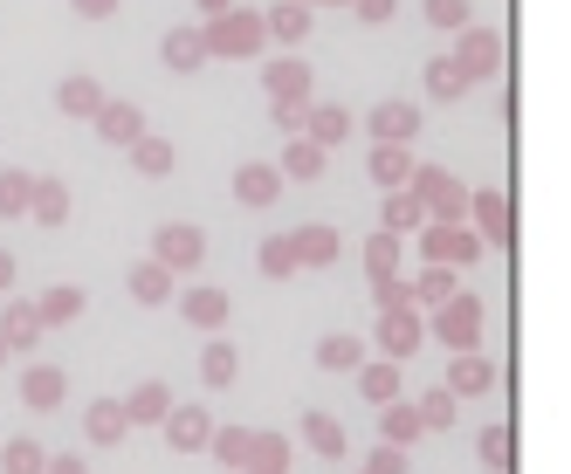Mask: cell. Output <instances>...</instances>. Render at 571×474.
I'll list each match as a JSON object with an SVG mask.
<instances>
[{"label":"cell","mask_w":571,"mask_h":474,"mask_svg":"<svg viewBox=\"0 0 571 474\" xmlns=\"http://www.w3.org/2000/svg\"><path fill=\"white\" fill-rule=\"evenodd\" d=\"M475 324H482V303L475 296H455L448 309L434 316V330H440V345H448V351H469L475 345Z\"/></svg>","instance_id":"6da1fadb"},{"label":"cell","mask_w":571,"mask_h":474,"mask_svg":"<svg viewBox=\"0 0 571 474\" xmlns=\"http://www.w3.org/2000/svg\"><path fill=\"white\" fill-rule=\"evenodd\" d=\"M97 131H103L111 145H138V138H145V117H138V103H103V111H97Z\"/></svg>","instance_id":"7a4b0ae2"},{"label":"cell","mask_w":571,"mask_h":474,"mask_svg":"<svg viewBox=\"0 0 571 474\" xmlns=\"http://www.w3.org/2000/svg\"><path fill=\"white\" fill-rule=\"evenodd\" d=\"M372 131H379V145H406L413 131H421V111H413V103H379Z\"/></svg>","instance_id":"3957f363"},{"label":"cell","mask_w":571,"mask_h":474,"mask_svg":"<svg viewBox=\"0 0 571 474\" xmlns=\"http://www.w3.org/2000/svg\"><path fill=\"white\" fill-rule=\"evenodd\" d=\"M166 440L179 447V454L206 447V413H200V406H179V413H166Z\"/></svg>","instance_id":"277c9868"},{"label":"cell","mask_w":571,"mask_h":474,"mask_svg":"<svg viewBox=\"0 0 571 474\" xmlns=\"http://www.w3.org/2000/svg\"><path fill=\"white\" fill-rule=\"evenodd\" d=\"M200 42H206V48H221V56H227V48H242V56H248V48L262 42V21H242V14H235V21H221V29H214V35H200Z\"/></svg>","instance_id":"5b68a950"},{"label":"cell","mask_w":571,"mask_h":474,"mask_svg":"<svg viewBox=\"0 0 571 474\" xmlns=\"http://www.w3.org/2000/svg\"><path fill=\"white\" fill-rule=\"evenodd\" d=\"M56 103H63L69 117H97V111H103V90L90 83V76H69V83L56 90Z\"/></svg>","instance_id":"8992f818"},{"label":"cell","mask_w":571,"mask_h":474,"mask_svg":"<svg viewBox=\"0 0 571 474\" xmlns=\"http://www.w3.org/2000/svg\"><path fill=\"white\" fill-rule=\"evenodd\" d=\"M124 427H132V419H124L117 399H97V406H90V440H97V447H117Z\"/></svg>","instance_id":"52a82bcc"},{"label":"cell","mask_w":571,"mask_h":474,"mask_svg":"<svg viewBox=\"0 0 571 474\" xmlns=\"http://www.w3.org/2000/svg\"><path fill=\"white\" fill-rule=\"evenodd\" d=\"M379 345L393 351V358H406L413 345H421V324H413L406 309H385V324H379Z\"/></svg>","instance_id":"ba28073f"},{"label":"cell","mask_w":571,"mask_h":474,"mask_svg":"<svg viewBox=\"0 0 571 474\" xmlns=\"http://www.w3.org/2000/svg\"><path fill=\"white\" fill-rule=\"evenodd\" d=\"M159 56H166V69H200V63H206V42L187 35V29H172V35L159 42Z\"/></svg>","instance_id":"9c48e42d"},{"label":"cell","mask_w":571,"mask_h":474,"mask_svg":"<svg viewBox=\"0 0 571 474\" xmlns=\"http://www.w3.org/2000/svg\"><path fill=\"white\" fill-rule=\"evenodd\" d=\"M489 69H496V35L475 29L469 42H461V83H469V76H489Z\"/></svg>","instance_id":"30bf717a"},{"label":"cell","mask_w":571,"mask_h":474,"mask_svg":"<svg viewBox=\"0 0 571 474\" xmlns=\"http://www.w3.org/2000/svg\"><path fill=\"white\" fill-rule=\"evenodd\" d=\"M35 337H42V316H35V309H21V303H14L8 316H0V345H14V351H29V345H35Z\"/></svg>","instance_id":"8fae6325"},{"label":"cell","mask_w":571,"mask_h":474,"mask_svg":"<svg viewBox=\"0 0 571 474\" xmlns=\"http://www.w3.org/2000/svg\"><path fill=\"white\" fill-rule=\"evenodd\" d=\"M214 454H221L227 467H248L255 454H262V461H276V447H255V433H221V440H214Z\"/></svg>","instance_id":"7c38bea8"},{"label":"cell","mask_w":571,"mask_h":474,"mask_svg":"<svg viewBox=\"0 0 571 474\" xmlns=\"http://www.w3.org/2000/svg\"><path fill=\"white\" fill-rule=\"evenodd\" d=\"M200 248H206V241H200V227H166V234H159V255L179 261V269H187V261H200Z\"/></svg>","instance_id":"4fadbf2b"},{"label":"cell","mask_w":571,"mask_h":474,"mask_svg":"<svg viewBox=\"0 0 571 474\" xmlns=\"http://www.w3.org/2000/svg\"><path fill=\"white\" fill-rule=\"evenodd\" d=\"M235 193H242L248 206H269V200H276V172H269V166H248V172H235Z\"/></svg>","instance_id":"5bb4252c"},{"label":"cell","mask_w":571,"mask_h":474,"mask_svg":"<svg viewBox=\"0 0 571 474\" xmlns=\"http://www.w3.org/2000/svg\"><path fill=\"white\" fill-rule=\"evenodd\" d=\"M427 255H434V261H448V255H455V261H469V255H475V234H455V227H434V234H427Z\"/></svg>","instance_id":"9a60e30c"},{"label":"cell","mask_w":571,"mask_h":474,"mask_svg":"<svg viewBox=\"0 0 571 474\" xmlns=\"http://www.w3.org/2000/svg\"><path fill=\"white\" fill-rule=\"evenodd\" d=\"M372 172H379V187H400V179L413 172V158H406V145H379V151H372Z\"/></svg>","instance_id":"2e32d148"},{"label":"cell","mask_w":571,"mask_h":474,"mask_svg":"<svg viewBox=\"0 0 571 474\" xmlns=\"http://www.w3.org/2000/svg\"><path fill=\"white\" fill-rule=\"evenodd\" d=\"M187 316L214 330V324H227V296H221V289H193V296H187Z\"/></svg>","instance_id":"e0dca14e"},{"label":"cell","mask_w":571,"mask_h":474,"mask_svg":"<svg viewBox=\"0 0 571 474\" xmlns=\"http://www.w3.org/2000/svg\"><path fill=\"white\" fill-rule=\"evenodd\" d=\"M421 193H427V200H434V206H440V214H448V221L461 214V206H469V193H461V187H448V179H440V172H421Z\"/></svg>","instance_id":"ac0fdd59"},{"label":"cell","mask_w":571,"mask_h":474,"mask_svg":"<svg viewBox=\"0 0 571 474\" xmlns=\"http://www.w3.org/2000/svg\"><path fill=\"white\" fill-rule=\"evenodd\" d=\"M166 289H172V282H166V261H145V269H132V296H138V303H166Z\"/></svg>","instance_id":"d6986e66"},{"label":"cell","mask_w":571,"mask_h":474,"mask_svg":"<svg viewBox=\"0 0 571 474\" xmlns=\"http://www.w3.org/2000/svg\"><path fill=\"white\" fill-rule=\"evenodd\" d=\"M475 214L489 227V241H510V206H503V193H475Z\"/></svg>","instance_id":"ffe728a7"},{"label":"cell","mask_w":571,"mask_h":474,"mask_svg":"<svg viewBox=\"0 0 571 474\" xmlns=\"http://www.w3.org/2000/svg\"><path fill=\"white\" fill-rule=\"evenodd\" d=\"M21 392H29V406H56V399H63V372H48V364H35V372H29V385H21Z\"/></svg>","instance_id":"44dd1931"},{"label":"cell","mask_w":571,"mask_h":474,"mask_svg":"<svg viewBox=\"0 0 571 474\" xmlns=\"http://www.w3.org/2000/svg\"><path fill=\"white\" fill-rule=\"evenodd\" d=\"M166 406H172V399H166V385H138V392H132V406H124V419H166Z\"/></svg>","instance_id":"7402d4cb"},{"label":"cell","mask_w":571,"mask_h":474,"mask_svg":"<svg viewBox=\"0 0 571 474\" xmlns=\"http://www.w3.org/2000/svg\"><path fill=\"white\" fill-rule=\"evenodd\" d=\"M303 433H310V447H317V454H345V433H337V419L310 413V419H303Z\"/></svg>","instance_id":"603a6c76"},{"label":"cell","mask_w":571,"mask_h":474,"mask_svg":"<svg viewBox=\"0 0 571 474\" xmlns=\"http://www.w3.org/2000/svg\"><path fill=\"white\" fill-rule=\"evenodd\" d=\"M138 172H145V179L172 172V145H166V138H138Z\"/></svg>","instance_id":"cb8c5ba5"},{"label":"cell","mask_w":571,"mask_h":474,"mask_svg":"<svg viewBox=\"0 0 571 474\" xmlns=\"http://www.w3.org/2000/svg\"><path fill=\"white\" fill-rule=\"evenodd\" d=\"M29 200H35V179H21V172H8V179H0V214H21Z\"/></svg>","instance_id":"d4e9b609"},{"label":"cell","mask_w":571,"mask_h":474,"mask_svg":"<svg viewBox=\"0 0 571 474\" xmlns=\"http://www.w3.org/2000/svg\"><path fill=\"white\" fill-rule=\"evenodd\" d=\"M269 29H276V35H303V29H310V8H303V0H282V8L269 14Z\"/></svg>","instance_id":"484cf974"},{"label":"cell","mask_w":571,"mask_h":474,"mask_svg":"<svg viewBox=\"0 0 571 474\" xmlns=\"http://www.w3.org/2000/svg\"><path fill=\"white\" fill-rule=\"evenodd\" d=\"M76 309H83V289H56L35 316H42V324H63V316H76Z\"/></svg>","instance_id":"4316f807"},{"label":"cell","mask_w":571,"mask_h":474,"mask_svg":"<svg viewBox=\"0 0 571 474\" xmlns=\"http://www.w3.org/2000/svg\"><path fill=\"white\" fill-rule=\"evenodd\" d=\"M282 166H290V179H317V172H324V151H317V145H290Z\"/></svg>","instance_id":"83f0119b"},{"label":"cell","mask_w":571,"mask_h":474,"mask_svg":"<svg viewBox=\"0 0 571 474\" xmlns=\"http://www.w3.org/2000/svg\"><path fill=\"white\" fill-rule=\"evenodd\" d=\"M489 379H496V372H489L482 358H461L455 364V392H489Z\"/></svg>","instance_id":"f1b7e54d"},{"label":"cell","mask_w":571,"mask_h":474,"mask_svg":"<svg viewBox=\"0 0 571 474\" xmlns=\"http://www.w3.org/2000/svg\"><path fill=\"white\" fill-rule=\"evenodd\" d=\"M200 372H206V385H227V379H235V351H227V345H214V351L200 358Z\"/></svg>","instance_id":"f546056e"},{"label":"cell","mask_w":571,"mask_h":474,"mask_svg":"<svg viewBox=\"0 0 571 474\" xmlns=\"http://www.w3.org/2000/svg\"><path fill=\"white\" fill-rule=\"evenodd\" d=\"M427 21L434 29H461V21H469V0H427Z\"/></svg>","instance_id":"4dcf8cb0"},{"label":"cell","mask_w":571,"mask_h":474,"mask_svg":"<svg viewBox=\"0 0 571 474\" xmlns=\"http://www.w3.org/2000/svg\"><path fill=\"white\" fill-rule=\"evenodd\" d=\"M48 461H42V447H29V440H14L8 447V474H42Z\"/></svg>","instance_id":"1f68e13d"},{"label":"cell","mask_w":571,"mask_h":474,"mask_svg":"<svg viewBox=\"0 0 571 474\" xmlns=\"http://www.w3.org/2000/svg\"><path fill=\"white\" fill-rule=\"evenodd\" d=\"M421 433V413H406V406H385V440H413Z\"/></svg>","instance_id":"d6a6232c"},{"label":"cell","mask_w":571,"mask_h":474,"mask_svg":"<svg viewBox=\"0 0 571 474\" xmlns=\"http://www.w3.org/2000/svg\"><path fill=\"white\" fill-rule=\"evenodd\" d=\"M413 221H421V200H406V193H393V200H385V227H413Z\"/></svg>","instance_id":"836d02e7"},{"label":"cell","mask_w":571,"mask_h":474,"mask_svg":"<svg viewBox=\"0 0 571 474\" xmlns=\"http://www.w3.org/2000/svg\"><path fill=\"white\" fill-rule=\"evenodd\" d=\"M482 461L489 467H510V427H489L482 433Z\"/></svg>","instance_id":"e575fe53"},{"label":"cell","mask_w":571,"mask_h":474,"mask_svg":"<svg viewBox=\"0 0 571 474\" xmlns=\"http://www.w3.org/2000/svg\"><path fill=\"white\" fill-rule=\"evenodd\" d=\"M427 90H434V97H455V90H461V69H455V63H434V69H427Z\"/></svg>","instance_id":"d590c367"},{"label":"cell","mask_w":571,"mask_h":474,"mask_svg":"<svg viewBox=\"0 0 571 474\" xmlns=\"http://www.w3.org/2000/svg\"><path fill=\"white\" fill-rule=\"evenodd\" d=\"M262 269H269V275H290V269H296V248H290V241H269V248H262Z\"/></svg>","instance_id":"8d00e7d4"},{"label":"cell","mask_w":571,"mask_h":474,"mask_svg":"<svg viewBox=\"0 0 571 474\" xmlns=\"http://www.w3.org/2000/svg\"><path fill=\"white\" fill-rule=\"evenodd\" d=\"M331 248H337V241H331V234H324V227H310V234H303V241H296V255H303V261H331Z\"/></svg>","instance_id":"74e56055"},{"label":"cell","mask_w":571,"mask_h":474,"mask_svg":"<svg viewBox=\"0 0 571 474\" xmlns=\"http://www.w3.org/2000/svg\"><path fill=\"white\" fill-rule=\"evenodd\" d=\"M35 214L56 227V221H63V187H35Z\"/></svg>","instance_id":"f35d334b"},{"label":"cell","mask_w":571,"mask_h":474,"mask_svg":"<svg viewBox=\"0 0 571 474\" xmlns=\"http://www.w3.org/2000/svg\"><path fill=\"white\" fill-rule=\"evenodd\" d=\"M317 358H324V364H358V345H351V337H331Z\"/></svg>","instance_id":"ab89813d"},{"label":"cell","mask_w":571,"mask_h":474,"mask_svg":"<svg viewBox=\"0 0 571 474\" xmlns=\"http://www.w3.org/2000/svg\"><path fill=\"white\" fill-rule=\"evenodd\" d=\"M448 413H455V399H448V392H434V399L421 406V419H427V427H448Z\"/></svg>","instance_id":"60d3db41"},{"label":"cell","mask_w":571,"mask_h":474,"mask_svg":"<svg viewBox=\"0 0 571 474\" xmlns=\"http://www.w3.org/2000/svg\"><path fill=\"white\" fill-rule=\"evenodd\" d=\"M366 392H372V399H393V372H385V364H372V372H366Z\"/></svg>","instance_id":"b9f144b4"},{"label":"cell","mask_w":571,"mask_h":474,"mask_svg":"<svg viewBox=\"0 0 571 474\" xmlns=\"http://www.w3.org/2000/svg\"><path fill=\"white\" fill-rule=\"evenodd\" d=\"M111 8H117V0H76V14H83V21H103Z\"/></svg>","instance_id":"7bdbcfd3"},{"label":"cell","mask_w":571,"mask_h":474,"mask_svg":"<svg viewBox=\"0 0 571 474\" xmlns=\"http://www.w3.org/2000/svg\"><path fill=\"white\" fill-rule=\"evenodd\" d=\"M358 14H366V21H385V14H393V0H358Z\"/></svg>","instance_id":"ee69618b"},{"label":"cell","mask_w":571,"mask_h":474,"mask_svg":"<svg viewBox=\"0 0 571 474\" xmlns=\"http://www.w3.org/2000/svg\"><path fill=\"white\" fill-rule=\"evenodd\" d=\"M372 474H400V454H379V467Z\"/></svg>","instance_id":"f6af8a7d"},{"label":"cell","mask_w":571,"mask_h":474,"mask_svg":"<svg viewBox=\"0 0 571 474\" xmlns=\"http://www.w3.org/2000/svg\"><path fill=\"white\" fill-rule=\"evenodd\" d=\"M42 474H83V467H76V461H48Z\"/></svg>","instance_id":"bcb514c9"},{"label":"cell","mask_w":571,"mask_h":474,"mask_svg":"<svg viewBox=\"0 0 571 474\" xmlns=\"http://www.w3.org/2000/svg\"><path fill=\"white\" fill-rule=\"evenodd\" d=\"M14 282V255H0V289H8Z\"/></svg>","instance_id":"7dc6e473"},{"label":"cell","mask_w":571,"mask_h":474,"mask_svg":"<svg viewBox=\"0 0 571 474\" xmlns=\"http://www.w3.org/2000/svg\"><path fill=\"white\" fill-rule=\"evenodd\" d=\"M200 8H214V14H227V8H235V0H200Z\"/></svg>","instance_id":"c3c4849f"},{"label":"cell","mask_w":571,"mask_h":474,"mask_svg":"<svg viewBox=\"0 0 571 474\" xmlns=\"http://www.w3.org/2000/svg\"><path fill=\"white\" fill-rule=\"evenodd\" d=\"M0 351H8V345H0Z\"/></svg>","instance_id":"681fc988"}]
</instances>
